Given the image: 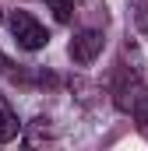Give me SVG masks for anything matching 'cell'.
<instances>
[{
  "label": "cell",
  "mask_w": 148,
  "mask_h": 151,
  "mask_svg": "<svg viewBox=\"0 0 148 151\" xmlns=\"http://www.w3.org/2000/svg\"><path fill=\"white\" fill-rule=\"evenodd\" d=\"M7 25H11L14 42H18L21 49H28V53H36V49H42V46H49V32H46V25H39L28 11H11Z\"/></svg>",
  "instance_id": "6da1fadb"
},
{
  "label": "cell",
  "mask_w": 148,
  "mask_h": 151,
  "mask_svg": "<svg viewBox=\"0 0 148 151\" xmlns=\"http://www.w3.org/2000/svg\"><path fill=\"white\" fill-rule=\"evenodd\" d=\"M102 46H106V35L99 32V28H81V32H74L71 46H67V53H71L74 63H92L99 53H102Z\"/></svg>",
  "instance_id": "7a4b0ae2"
},
{
  "label": "cell",
  "mask_w": 148,
  "mask_h": 151,
  "mask_svg": "<svg viewBox=\"0 0 148 151\" xmlns=\"http://www.w3.org/2000/svg\"><path fill=\"white\" fill-rule=\"evenodd\" d=\"M18 130H21V123H18V113L11 109L7 95H0V144H11V141L18 137Z\"/></svg>",
  "instance_id": "3957f363"
},
{
  "label": "cell",
  "mask_w": 148,
  "mask_h": 151,
  "mask_svg": "<svg viewBox=\"0 0 148 151\" xmlns=\"http://www.w3.org/2000/svg\"><path fill=\"white\" fill-rule=\"evenodd\" d=\"M49 4V11H53V18L60 21V25H67L74 18V0H46Z\"/></svg>",
  "instance_id": "277c9868"
},
{
  "label": "cell",
  "mask_w": 148,
  "mask_h": 151,
  "mask_svg": "<svg viewBox=\"0 0 148 151\" xmlns=\"http://www.w3.org/2000/svg\"><path fill=\"white\" fill-rule=\"evenodd\" d=\"M11 67H14V63H11V60H7V56H4V53H0V74H14V70H11Z\"/></svg>",
  "instance_id": "5b68a950"
},
{
  "label": "cell",
  "mask_w": 148,
  "mask_h": 151,
  "mask_svg": "<svg viewBox=\"0 0 148 151\" xmlns=\"http://www.w3.org/2000/svg\"><path fill=\"white\" fill-rule=\"evenodd\" d=\"M0 21H4V11H0Z\"/></svg>",
  "instance_id": "8992f818"
}]
</instances>
